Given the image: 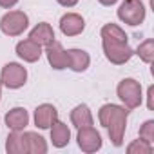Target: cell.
Returning a JSON list of instances; mask_svg holds the SVG:
<instances>
[{
    "instance_id": "obj_1",
    "label": "cell",
    "mask_w": 154,
    "mask_h": 154,
    "mask_svg": "<svg viewBox=\"0 0 154 154\" xmlns=\"http://www.w3.org/2000/svg\"><path fill=\"white\" fill-rule=\"evenodd\" d=\"M127 116H129V109L114 105V103H105L98 111V120L107 129L109 138H111L112 145H116V147H120L123 143V134H125V127H127Z\"/></svg>"
},
{
    "instance_id": "obj_2",
    "label": "cell",
    "mask_w": 154,
    "mask_h": 154,
    "mask_svg": "<svg viewBox=\"0 0 154 154\" xmlns=\"http://www.w3.org/2000/svg\"><path fill=\"white\" fill-rule=\"evenodd\" d=\"M102 45H103V53L105 58L114 63V65H123L125 62H129L134 54L132 47L129 45V42H120V40H107L102 38Z\"/></svg>"
},
{
    "instance_id": "obj_3",
    "label": "cell",
    "mask_w": 154,
    "mask_h": 154,
    "mask_svg": "<svg viewBox=\"0 0 154 154\" xmlns=\"http://www.w3.org/2000/svg\"><path fill=\"white\" fill-rule=\"evenodd\" d=\"M116 93H118V98L125 103V107L129 111L141 105V100H143V96H141V85L134 78L122 80L118 84V87H116Z\"/></svg>"
},
{
    "instance_id": "obj_4",
    "label": "cell",
    "mask_w": 154,
    "mask_h": 154,
    "mask_svg": "<svg viewBox=\"0 0 154 154\" xmlns=\"http://www.w3.org/2000/svg\"><path fill=\"white\" fill-rule=\"evenodd\" d=\"M27 82V69L17 62H9L0 71V84L8 89H20Z\"/></svg>"
},
{
    "instance_id": "obj_5",
    "label": "cell",
    "mask_w": 154,
    "mask_h": 154,
    "mask_svg": "<svg viewBox=\"0 0 154 154\" xmlns=\"http://www.w3.org/2000/svg\"><path fill=\"white\" fill-rule=\"evenodd\" d=\"M118 18L127 26H140L145 20V6L141 0H123L118 8Z\"/></svg>"
},
{
    "instance_id": "obj_6",
    "label": "cell",
    "mask_w": 154,
    "mask_h": 154,
    "mask_svg": "<svg viewBox=\"0 0 154 154\" xmlns=\"http://www.w3.org/2000/svg\"><path fill=\"white\" fill-rule=\"evenodd\" d=\"M29 26V18L24 11H9L0 20V29L8 36H18L22 35Z\"/></svg>"
},
{
    "instance_id": "obj_7",
    "label": "cell",
    "mask_w": 154,
    "mask_h": 154,
    "mask_svg": "<svg viewBox=\"0 0 154 154\" xmlns=\"http://www.w3.org/2000/svg\"><path fill=\"white\" fill-rule=\"evenodd\" d=\"M76 140H78V147H80L84 152H87V154L96 152V150L102 149V136H100V132H98L93 125L80 127Z\"/></svg>"
},
{
    "instance_id": "obj_8",
    "label": "cell",
    "mask_w": 154,
    "mask_h": 154,
    "mask_svg": "<svg viewBox=\"0 0 154 154\" xmlns=\"http://www.w3.org/2000/svg\"><path fill=\"white\" fill-rule=\"evenodd\" d=\"M85 29V20L82 18V15L78 13H65L60 18V31L65 36H76L82 35V31Z\"/></svg>"
},
{
    "instance_id": "obj_9",
    "label": "cell",
    "mask_w": 154,
    "mask_h": 154,
    "mask_svg": "<svg viewBox=\"0 0 154 154\" xmlns=\"http://www.w3.org/2000/svg\"><path fill=\"white\" fill-rule=\"evenodd\" d=\"M45 54H47V62L51 63L53 69L62 71V69H67V67H69L67 51H65V49L62 47V44H58L56 40L45 47Z\"/></svg>"
},
{
    "instance_id": "obj_10",
    "label": "cell",
    "mask_w": 154,
    "mask_h": 154,
    "mask_svg": "<svg viewBox=\"0 0 154 154\" xmlns=\"http://www.w3.org/2000/svg\"><path fill=\"white\" fill-rule=\"evenodd\" d=\"M58 120V111L51 103H42L35 109V125L38 129H49Z\"/></svg>"
},
{
    "instance_id": "obj_11",
    "label": "cell",
    "mask_w": 154,
    "mask_h": 154,
    "mask_svg": "<svg viewBox=\"0 0 154 154\" xmlns=\"http://www.w3.org/2000/svg\"><path fill=\"white\" fill-rule=\"evenodd\" d=\"M17 54L24 62L33 63V62L40 60V56H42V45H38L36 42H33L31 38H26V40H22V42L17 44Z\"/></svg>"
},
{
    "instance_id": "obj_12",
    "label": "cell",
    "mask_w": 154,
    "mask_h": 154,
    "mask_svg": "<svg viewBox=\"0 0 154 154\" xmlns=\"http://www.w3.org/2000/svg\"><path fill=\"white\" fill-rule=\"evenodd\" d=\"M4 120H6L8 129H11V131H24L27 127V123H29V114H27V111L24 107H15L9 112H6Z\"/></svg>"
},
{
    "instance_id": "obj_13",
    "label": "cell",
    "mask_w": 154,
    "mask_h": 154,
    "mask_svg": "<svg viewBox=\"0 0 154 154\" xmlns=\"http://www.w3.org/2000/svg\"><path fill=\"white\" fill-rule=\"evenodd\" d=\"M29 38H31L33 42H36L38 45L47 47L49 44L54 42V31H53V27H51L47 22H40V24H36V26L31 29Z\"/></svg>"
},
{
    "instance_id": "obj_14",
    "label": "cell",
    "mask_w": 154,
    "mask_h": 154,
    "mask_svg": "<svg viewBox=\"0 0 154 154\" xmlns=\"http://www.w3.org/2000/svg\"><path fill=\"white\" fill-rule=\"evenodd\" d=\"M67 58H69V69H72L74 72H84L91 63V56L84 49H69Z\"/></svg>"
},
{
    "instance_id": "obj_15",
    "label": "cell",
    "mask_w": 154,
    "mask_h": 154,
    "mask_svg": "<svg viewBox=\"0 0 154 154\" xmlns=\"http://www.w3.org/2000/svg\"><path fill=\"white\" fill-rule=\"evenodd\" d=\"M6 150L9 154H29L26 134L20 131H13L6 140Z\"/></svg>"
},
{
    "instance_id": "obj_16",
    "label": "cell",
    "mask_w": 154,
    "mask_h": 154,
    "mask_svg": "<svg viewBox=\"0 0 154 154\" xmlns=\"http://www.w3.org/2000/svg\"><path fill=\"white\" fill-rule=\"evenodd\" d=\"M49 129H51V141H53L54 147L62 149V147H65V145L69 143V140H71V131H69V127H67L63 122H58V120H56Z\"/></svg>"
},
{
    "instance_id": "obj_17",
    "label": "cell",
    "mask_w": 154,
    "mask_h": 154,
    "mask_svg": "<svg viewBox=\"0 0 154 154\" xmlns=\"http://www.w3.org/2000/svg\"><path fill=\"white\" fill-rule=\"evenodd\" d=\"M71 122H72V125H74L76 129L93 125V114H91L89 107H87L85 103L76 105V107L71 111Z\"/></svg>"
},
{
    "instance_id": "obj_18",
    "label": "cell",
    "mask_w": 154,
    "mask_h": 154,
    "mask_svg": "<svg viewBox=\"0 0 154 154\" xmlns=\"http://www.w3.org/2000/svg\"><path fill=\"white\" fill-rule=\"evenodd\" d=\"M26 134V140H27V150L29 154H44L47 152V143L45 140L38 134V132H24Z\"/></svg>"
},
{
    "instance_id": "obj_19",
    "label": "cell",
    "mask_w": 154,
    "mask_h": 154,
    "mask_svg": "<svg viewBox=\"0 0 154 154\" xmlns=\"http://www.w3.org/2000/svg\"><path fill=\"white\" fill-rule=\"evenodd\" d=\"M102 38H107V40H120V42H129V36L125 35V31L116 26V24H105L102 27Z\"/></svg>"
},
{
    "instance_id": "obj_20",
    "label": "cell",
    "mask_w": 154,
    "mask_h": 154,
    "mask_svg": "<svg viewBox=\"0 0 154 154\" xmlns=\"http://www.w3.org/2000/svg\"><path fill=\"white\" fill-rule=\"evenodd\" d=\"M136 54L145 62V63H150L154 60V40L152 38H147L145 42H141L136 49Z\"/></svg>"
},
{
    "instance_id": "obj_21",
    "label": "cell",
    "mask_w": 154,
    "mask_h": 154,
    "mask_svg": "<svg viewBox=\"0 0 154 154\" xmlns=\"http://www.w3.org/2000/svg\"><path fill=\"white\" fill-rule=\"evenodd\" d=\"M129 154H150L152 152V143L145 141V140H134L129 147H127Z\"/></svg>"
},
{
    "instance_id": "obj_22",
    "label": "cell",
    "mask_w": 154,
    "mask_h": 154,
    "mask_svg": "<svg viewBox=\"0 0 154 154\" xmlns=\"http://www.w3.org/2000/svg\"><path fill=\"white\" fill-rule=\"evenodd\" d=\"M140 138L152 143L154 141V122L152 120H147L141 127H140Z\"/></svg>"
},
{
    "instance_id": "obj_23",
    "label": "cell",
    "mask_w": 154,
    "mask_h": 154,
    "mask_svg": "<svg viewBox=\"0 0 154 154\" xmlns=\"http://www.w3.org/2000/svg\"><path fill=\"white\" fill-rule=\"evenodd\" d=\"M56 2L63 8H74L76 4H78V0H56Z\"/></svg>"
},
{
    "instance_id": "obj_24",
    "label": "cell",
    "mask_w": 154,
    "mask_h": 154,
    "mask_svg": "<svg viewBox=\"0 0 154 154\" xmlns=\"http://www.w3.org/2000/svg\"><path fill=\"white\" fill-rule=\"evenodd\" d=\"M17 2H18V0H0V8H4V9H11Z\"/></svg>"
},
{
    "instance_id": "obj_25",
    "label": "cell",
    "mask_w": 154,
    "mask_h": 154,
    "mask_svg": "<svg viewBox=\"0 0 154 154\" xmlns=\"http://www.w3.org/2000/svg\"><path fill=\"white\" fill-rule=\"evenodd\" d=\"M152 94H154V87H149V94H147L149 96V103H147L149 109H152Z\"/></svg>"
},
{
    "instance_id": "obj_26",
    "label": "cell",
    "mask_w": 154,
    "mask_h": 154,
    "mask_svg": "<svg viewBox=\"0 0 154 154\" xmlns=\"http://www.w3.org/2000/svg\"><path fill=\"white\" fill-rule=\"evenodd\" d=\"M98 2H100L102 6H114L118 0H98Z\"/></svg>"
},
{
    "instance_id": "obj_27",
    "label": "cell",
    "mask_w": 154,
    "mask_h": 154,
    "mask_svg": "<svg viewBox=\"0 0 154 154\" xmlns=\"http://www.w3.org/2000/svg\"><path fill=\"white\" fill-rule=\"evenodd\" d=\"M0 96H2V84H0Z\"/></svg>"
}]
</instances>
